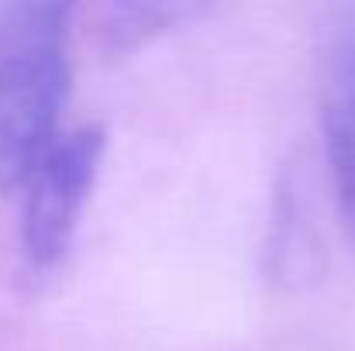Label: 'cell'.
<instances>
[{
    "label": "cell",
    "mask_w": 355,
    "mask_h": 351,
    "mask_svg": "<svg viewBox=\"0 0 355 351\" xmlns=\"http://www.w3.org/2000/svg\"><path fill=\"white\" fill-rule=\"evenodd\" d=\"M180 17H190V3H114L104 17V35L111 48L124 52L159 35Z\"/></svg>",
    "instance_id": "277c9868"
},
{
    "label": "cell",
    "mask_w": 355,
    "mask_h": 351,
    "mask_svg": "<svg viewBox=\"0 0 355 351\" xmlns=\"http://www.w3.org/2000/svg\"><path fill=\"white\" fill-rule=\"evenodd\" d=\"M314 90L338 217L355 241V0L318 14Z\"/></svg>",
    "instance_id": "3957f363"
},
{
    "label": "cell",
    "mask_w": 355,
    "mask_h": 351,
    "mask_svg": "<svg viewBox=\"0 0 355 351\" xmlns=\"http://www.w3.org/2000/svg\"><path fill=\"white\" fill-rule=\"evenodd\" d=\"M107 134L97 124L59 131L38 165L28 172L21 210V251L31 272H52L80 228L83 207L101 176Z\"/></svg>",
    "instance_id": "7a4b0ae2"
},
{
    "label": "cell",
    "mask_w": 355,
    "mask_h": 351,
    "mask_svg": "<svg viewBox=\"0 0 355 351\" xmlns=\"http://www.w3.org/2000/svg\"><path fill=\"white\" fill-rule=\"evenodd\" d=\"M69 14L55 0L0 3V190L21 186L59 138L73 80Z\"/></svg>",
    "instance_id": "6da1fadb"
}]
</instances>
